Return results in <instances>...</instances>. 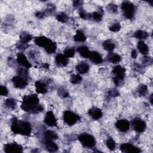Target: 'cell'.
<instances>
[{"label": "cell", "mask_w": 153, "mask_h": 153, "mask_svg": "<svg viewBox=\"0 0 153 153\" xmlns=\"http://www.w3.org/2000/svg\"><path fill=\"white\" fill-rule=\"evenodd\" d=\"M21 108L26 112L33 114L39 113L44 109V108L39 105V98L35 94L24 96Z\"/></svg>", "instance_id": "cell-1"}, {"label": "cell", "mask_w": 153, "mask_h": 153, "mask_svg": "<svg viewBox=\"0 0 153 153\" xmlns=\"http://www.w3.org/2000/svg\"><path fill=\"white\" fill-rule=\"evenodd\" d=\"M11 129L14 133L25 136H29L32 130L29 123L19 120L16 118H14L12 120Z\"/></svg>", "instance_id": "cell-2"}, {"label": "cell", "mask_w": 153, "mask_h": 153, "mask_svg": "<svg viewBox=\"0 0 153 153\" xmlns=\"http://www.w3.org/2000/svg\"><path fill=\"white\" fill-rule=\"evenodd\" d=\"M35 43L39 47H44L49 54L54 53L56 50V44L46 37L41 36L36 38Z\"/></svg>", "instance_id": "cell-3"}, {"label": "cell", "mask_w": 153, "mask_h": 153, "mask_svg": "<svg viewBox=\"0 0 153 153\" xmlns=\"http://www.w3.org/2000/svg\"><path fill=\"white\" fill-rule=\"evenodd\" d=\"M125 68L120 65H117L113 68L112 73L115 75L114 78V82L116 86L121 85V83L123 81L125 76Z\"/></svg>", "instance_id": "cell-4"}, {"label": "cell", "mask_w": 153, "mask_h": 153, "mask_svg": "<svg viewBox=\"0 0 153 153\" xmlns=\"http://www.w3.org/2000/svg\"><path fill=\"white\" fill-rule=\"evenodd\" d=\"M78 140L80 143L84 146L88 148H92L96 145L95 138L86 133H81L78 136Z\"/></svg>", "instance_id": "cell-5"}, {"label": "cell", "mask_w": 153, "mask_h": 153, "mask_svg": "<svg viewBox=\"0 0 153 153\" xmlns=\"http://www.w3.org/2000/svg\"><path fill=\"white\" fill-rule=\"evenodd\" d=\"M121 9L123 11L124 16L129 19H131L133 17L135 14V6L134 5L129 1H125L121 4Z\"/></svg>", "instance_id": "cell-6"}, {"label": "cell", "mask_w": 153, "mask_h": 153, "mask_svg": "<svg viewBox=\"0 0 153 153\" xmlns=\"http://www.w3.org/2000/svg\"><path fill=\"white\" fill-rule=\"evenodd\" d=\"M65 123L69 126L74 125L78 121L80 120V117L71 111H65L63 115Z\"/></svg>", "instance_id": "cell-7"}, {"label": "cell", "mask_w": 153, "mask_h": 153, "mask_svg": "<svg viewBox=\"0 0 153 153\" xmlns=\"http://www.w3.org/2000/svg\"><path fill=\"white\" fill-rule=\"evenodd\" d=\"M132 125L133 129L138 133L143 132L146 129V123L140 118H135L133 120Z\"/></svg>", "instance_id": "cell-8"}, {"label": "cell", "mask_w": 153, "mask_h": 153, "mask_svg": "<svg viewBox=\"0 0 153 153\" xmlns=\"http://www.w3.org/2000/svg\"><path fill=\"white\" fill-rule=\"evenodd\" d=\"M120 149L123 152L127 153H138L141 151L139 148L129 143L121 144L120 145Z\"/></svg>", "instance_id": "cell-9"}, {"label": "cell", "mask_w": 153, "mask_h": 153, "mask_svg": "<svg viewBox=\"0 0 153 153\" xmlns=\"http://www.w3.org/2000/svg\"><path fill=\"white\" fill-rule=\"evenodd\" d=\"M12 82L14 86L18 88H23L28 85V81L26 79L20 75L14 77L12 78Z\"/></svg>", "instance_id": "cell-10"}, {"label": "cell", "mask_w": 153, "mask_h": 153, "mask_svg": "<svg viewBox=\"0 0 153 153\" xmlns=\"http://www.w3.org/2000/svg\"><path fill=\"white\" fill-rule=\"evenodd\" d=\"M44 121L49 126L54 127L57 126V120L52 111H49L46 113Z\"/></svg>", "instance_id": "cell-11"}, {"label": "cell", "mask_w": 153, "mask_h": 153, "mask_svg": "<svg viewBox=\"0 0 153 153\" xmlns=\"http://www.w3.org/2000/svg\"><path fill=\"white\" fill-rule=\"evenodd\" d=\"M116 128L122 132H126L130 128V122L127 120H120L116 122Z\"/></svg>", "instance_id": "cell-12"}, {"label": "cell", "mask_w": 153, "mask_h": 153, "mask_svg": "<svg viewBox=\"0 0 153 153\" xmlns=\"http://www.w3.org/2000/svg\"><path fill=\"white\" fill-rule=\"evenodd\" d=\"M4 151L7 153H15V152H22V148L20 145L13 143L7 144L4 145Z\"/></svg>", "instance_id": "cell-13"}, {"label": "cell", "mask_w": 153, "mask_h": 153, "mask_svg": "<svg viewBox=\"0 0 153 153\" xmlns=\"http://www.w3.org/2000/svg\"><path fill=\"white\" fill-rule=\"evenodd\" d=\"M17 61L20 65H21L22 66H23V67H25L27 69L30 68L32 67L31 64L29 62V61L28 60L26 56L22 53H19L17 54Z\"/></svg>", "instance_id": "cell-14"}, {"label": "cell", "mask_w": 153, "mask_h": 153, "mask_svg": "<svg viewBox=\"0 0 153 153\" xmlns=\"http://www.w3.org/2000/svg\"><path fill=\"white\" fill-rule=\"evenodd\" d=\"M56 64L60 67H65L68 63V57L63 54L59 53L55 57Z\"/></svg>", "instance_id": "cell-15"}, {"label": "cell", "mask_w": 153, "mask_h": 153, "mask_svg": "<svg viewBox=\"0 0 153 153\" xmlns=\"http://www.w3.org/2000/svg\"><path fill=\"white\" fill-rule=\"evenodd\" d=\"M88 114L91 118L96 120L100 119L103 115L102 111L97 107H93L90 108L88 110Z\"/></svg>", "instance_id": "cell-16"}, {"label": "cell", "mask_w": 153, "mask_h": 153, "mask_svg": "<svg viewBox=\"0 0 153 153\" xmlns=\"http://www.w3.org/2000/svg\"><path fill=\"white\" fill-rule=\"evenodd\" d=\"M90 60L95 64H100L103 62V59L101 55L97 51H91L90 52L89 57Z\"/></svg>", "instance_id": "cell-17"}, {"label": "cell", "mask_w": 153, "mask_h": 153, "mask_svg": "<svg viewBox=\"0 0 153 153\" xmlns=\"http://www.w3.org/2000/svg\"><path fill=\"white\" fill-rule=\"evenodd\" d=\"M36 88L37 92L39 94H45L47 93V87L46 84L41 82V81H36Z\"/></svg>", "instance_id": "cell-18"}, {"label": "cell", "mask_w": 153, "mask_h": 153, "mask_svg": "<svg viewBox=\"0 0 153 153\" xmlns=\"http://www.w3.org/2000/svg\"><path fill=\"white\" fill-rule=\"evenodd\" d=\"M45 146L49 152H55L58 149V146L51 140H46Z\"/></svg>", "instance_id": "cell-19"}, {"label": "cell", "mask_w": 153, "mask_h": 153, "mask_svg": "<svg viewBox=\"0 0 153 153\" xmlns=\"http://www.w3.org/2000/svg\"><path fill=\"white\" fill-rule=\"evenodd\" d=\"M77 51L79 53V54L84 58H88L90 56V51L87 47L86 46H80L77 49Z\"/></svg>", "instance_id": "cell-20"}, {"label": "cell", "mask_w": 153, "mask_h": 153, "mask_svg": "<svg viewBox=\"0 0 153 153\" xmlns=\"http://www.w3.org/2000/svg\"><path fill=\"white\" fill-rule=\"evenodd\" d=\"M76 70L80 74L87 73L89 70V66L85 62H81L76 66Z\"/></svg>", "instance_id": "cell-21"}, {"label": "cell", "mask_w": 153, "mask_h": 153, "mask_svg": "<svg viewBox=\"0 0 153 153\" xmlns=\"http://www.w3.org/2000/svg\"><path fill=\"white\" fill-rule=\"evenodd\" d=\"M107 58L109 62L112 64H117L120 62L121 60V57L120 55L112 53L108 54Z\"/></svg>", "instance_id": "cell-22"}, {"label": "cell", "mask_w": 153, "mask_h": 153, "mask_svg": "<svg viewBox=\"0 0 153 153\" xmlns=\"http://www.w3.org/2000/svg\"><path fill=\"white\" fill-rule=\"evenodd\" d=\"M138 49L139 50V51L143 54H147L148 51H149V49L148 46L145 44V43L142 41H139L138 43V45H137Z\"/></svg>", "instance_id": "cell-23"}, {"label": "cell", "mask_w": 153, "mask_h": 153, "mask_svg": "<svg viewBox=\"0 0 153 153\" xmlns=\"http://www.w3.org/2000/svg\"><path fill=\"white\" fill-rule=\"evenodd\" d=\"M74 41L77 42H84L86 40V37L84 34L80 30H77L76 32V34L75 35Z\"/></svg>", "instance_id": "cell-24"}, {"label": "cell", "mask_w": 153, "mask_h": 153, "mask_svg": "<svg viewBox=\"0 0 153 153\" xmlns=\"http://www.w3.org/2000/svg\"><path fill=\"white\" fill-rule=\"evenodd\" d=\"M44 138L46 139V140H51V141H53V140H56L57 139L58 136L57 135V134L51 131H47L45 133H44Z\"/></svg>", "instance_id": "cell-25"}, {"label": "cell", "mask_w": 153, "mask_h": 153, "mask_svg": "<svg viewBox=\"0 0 153 153\" xmlns=\"http://www.w3.org/2000/svg\"><path fill=\"white\" fill-rule=\"evenodd\" d=\"M33 37L29 33H23L20 36V42L24 44H27L29 43L30 40H32Z\"/></svg>", "instance_id": "cell-26"}, {"label": "cell", "mask_w": 153, "mask_h": 153, "mask_svg": "<svg viewBox=\"0 0 153 153\" xmlns=\"http://www.w3.org/2000/svg\"><path fill=\"white\" fill-rule=\"evenodd\" d=\"M148 34L144 31V30H138L134 34L133 37H135L136 38L138 39H145L148 37Z\"/></svg>", "instance_id": "cell-27"}, {"label": "cell", "mask_w": 153, "mask_h": 153, "mask_svg": "<svg viewBox=\"0 0 153 153\" xmlns=\"http://www.w3.org/2000/svg\"><path fill=\"white\" fill-rule=\"evenodd\" d=\"M103 46L105 50H106L108 51H112L115 49V44L111 42V40H107L103 43Z\"/></svg>", "instance_id": "cell-28"}, {"label": "cell", "mask_w": 153, "mask_h": 153, "mask_svg": "<svg viewBox=\"0 0 153 153\" xmlns=\"http://www.w3.org/2000/svg\"><path fill=\"white\" fill-rule=\"evenodd\" d=\"M56 19L61 23H66L68 20V16L65 13H60L56 16Z\"/></svg>", "instance_id": "cell-29"}, {"label": "cell", "mask_w": 153, "mask_h": 153, "mask_svg": "<svg viewBox=\"0 0 153 153\" xmlns=\"http://www.w3.org/2000/svg\"><path fill=\"white\" fill-rule=\"evenodd\" d=\"M57 94L60 98H68L70 96V94L68 93V91L63 87H60L58 89Z\"/></svg>", "instance_id": "cell-30"}, {"label": "cell", "mask_w": 153, "mask_h": 153, "mask_svg": "<svg viewBox=\"0 0 153 153\" xmlns=\"http://www.w3.org/2000/svg\"><path fill=\"white\" fill-rule=\"evenodd\" d=\"M4 105L7 108L10 109H13L16 107V102L13 99H7L4 102Z\"/></svg>", "instance_id": "cell-31"}, {"label": "cell", "mask_w": 153, "mask_h": 153, "mask_svg": "<svg viewBox=\"0 0 153 153\" xmlns=\"http://www.w3.org/2000/svg\"><path fill=\"white\" fill-rule=\"evenodd\" d=\"M83 80L82 77L78 74H74L71 76V83L74 84L80 83Z\"/></svg>", "instance_id": "cell-32"}, {"label": "cell", "mask_w": 153, "mask_h": 153, "mask_svg": "<svg viewBox=\"0 0 153 153\" xmlns=\"http://www.w3.org/2000/svg\"><path fill=\"white\" fill-rule=\"evenodd\" d=\"M138 91L139 94L141 95V96H145L147 94V91H148L147 86L145 84H141V86H139Z\"/></svg>", "instance_id": "cell-33"}, {"label": "cell", "mask_w": 153, "mask_h": 153, "mask_svg": "<svg viewBox=\"0 0 153 153\" xmlns=\"http://www.w3.org/2000/svg\"><path fill=\"white\" fill-rule=\"evenodd\" d=\"M106 144L107 147L110 149V150H114L115 148L116 144L115 141L113 140V139L109 138L107 139L106 142Z\"/></svg>", "instance_id": "cell-34"}, {"label": "cell", "mask_w": 153, "mask_h": 153, "mask_svg": "<svg viewBox=\"0 0 153 153\" xmlns=\"http://www.w3.org/2000/svg\"><path fill=\"white\" fill-rule=\"evenodd\" d=\"M64 54L67 57H73L75 54V50L73 48L66 49L64 51Z\"/></svg>", "instance_id": "cell-35"}, {"label": "cell", "mask_w": 153, "mask_h": 153, "mask_svg": "<svg viewBox=\"0 0 153 153\" xmlns=\"http://www.w3.org/2000/svg\"><path fill=\"white\" fill-rule=\"evenodd\" d=\"M121 29V25L118 23H115L109 27V30L112 32H118Z\"/></svg>", "instance_id": "cell-36"}, {"label": "cell", "mask_w": 153, "mask_h": 153, "mask_svg": "<svg viewBox=\"0 0 153 153\" xmlns=\"http://www.w3.org/2000/svg\"><path fill=\"white\" fill-rule=\"evenodd\" d=\"M107 9L110 12L116 13L117 12V6L114 4H109L107 6Z\"/></svg>", "instance_id": "cell-37"}, {"label": "cell", "mask_w": 153, "mask_h": 153, "mask_svg": "<svg viewBox=\"0 0 153 153\" xmlns=\"http://www.w3.org/2000/svg\"><path fill=\"white\" fill-rule=\"evenodd\" d=\"M92 17L95 21L98 22V21H101L102 20V15L98 12H94L92 14Z\"/></svg>", "instance_id": "cell-38"}, {"label": "cell", "mask_w": 153, "mask_h": 153, "mask_svg": "<svg viewBox=\"0 0 153 153\" xmlns=\"http://www.w3.org/2000/svg\"><path fill=\"white\" fill-rule=\"evenodd\" d=\"M9 94L7 88L6 86H1L0 87V95L2 96H7Z\"/></svg>", "instance_id": "cell-39"}, {"label": "cell", "mask_w": 153, "mask_h": 153, "mask_svg": "<svg viewBox=\"0 0 153 153\" xmlns=\"http://www.w3.org/2000/svg\"><path fill=\"white\" fill-rule=\"evenodd\" d=\"M109 95L111 96V97H113V98H115V97H117V96H118L120 95V93L118 91V90H117L116 89H111L109 91Z\"/></svg>", "instance_id": "cell-40"}, {"label": "cell", "mask_w": 153, "mask_h": 153, "mask_svg": "<svg viewBox=\"0 0 153 153\" xmlns=\"http://www.w3.org/2000/svg\"><path fill=\"white\" fill-rule=\"evenodd\" d=\"M45 13L44 12H38L36 13V16L37 18L38 19H43L45 17Z\"/></svg>", "instance_id": "cell-41"}, {"label": "cell", "mask_w": 153, "mask_h": 153, "mask_svg": "<svg viewBox=\"0 0 153 153\" xmlns=\"http://www.w3.org/2000/svg\"><path fill=\"white\" fill-rule=\"evenodd\" d=\"M26 44H24V43L20 42V43L19 44V46H17V47L18 49H20V50H25L26 49V47L28 46Z\"/></svg>", "instance_id": "cell-42"}, {"label": "cell", "mask_w": 153, "mask_h": 153, "mask_svg": "<svg viewBox=\"0 0 153 153\" xmlns=\"http://www.w3.org/2000/svg\"><path fill=\"white\" fill-rule=\"evenodd\" d=\"M81 3H82V2L81 1H75L73 2V6L74 7L78 8L81 5Z\"/></svg>", "instance_id": "cell-43"}, {"label": "cell", "mask_w": 153, "mask_h": 153, "mask_svg": "<svg viewBox=\"0 0 153 153\" xmlns=\"http://www.w3.org/2000/svg\"><path fill=\"white\" fill-rule=\"evenodd\" d=\"M79 15H80V16L81 18H82L83 19H87V15H86V13L84 12L80 11V13H79Z\"/></svg>", "instance_id": "cell-44"}, {"label": "cell", "mask_w": 153, "mask_h": 153, "mask_svg": "<svg viewBox=\"0 0 153 153\" xmlns=\"http://www.w3.org/2000/svg\"><path fill=\"white\" fill-rule=\"evenodd\" d=\"M131 56H132V57L133 58V59H136L138 56V53H137V51L135 50H133L132 51V53H131Z\"/></svg>", "instance_id": "cell-45"}, {"label": "cell", "mask_w": 153, "mask_h": 153, "mask_svg": "<svg viewBox=\"0 0 153 153\" xmlns=\"http://www.w3.org/2000/svg\"><path fill=\"white\" fill-rule=\"evenodd\" d=\"M43 68H44L49 69V65L47 63H44V64H43Z\"/></svg>", "instance_id": "cell-46"}, {"label": "cell", "mask_w": 153, "mask_h": 153, "mask_svg": "<svg viewBox=\"0 0 153 153\" xmlns=\"http://www.w3.org/2000/svg\"><path fill=\"white\" fill-rule=\"evenodd\" d=\"M150 101H151V104H152V95H151V96Z\"/></svg>", "instance_id": "cell-47"}]
</instances>
